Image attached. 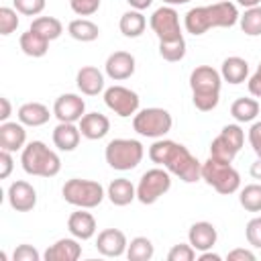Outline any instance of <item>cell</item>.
<instances>
[{"label":"cell","mask_w":261,"mask_h":261,"mask_svg":"<svg viewBox=\"0 0 261 261\" xmlns=\"http://www.w3.org/2000/svg\"><path fill=\"white\" fill-rule=\"evenodd\" d=\"M239 18L241 14H239L237 4L228 0H220L208 6L190 8L184 16V27L190 35L200 37L208 33L210 29H230L239 22Z\"/></svg>","instance_id":"cell-2"},{"label":"cell","mask_w":261,"mask_h":261,"mask_svg":"<svg viewBox=\"0 0 261 261\" xmlns=\"http://www.w3.org/2000/svg\"><path fill=\"white\" fill-rule=\"evenodd\" d=\"M245 145V130L239 122L222 126L220 135L210 143V157L222 163H232Z\"/></svg>","instance_id":"cell-10"},{"label":"cell","mask_w":261,"mask_h":261,"mask_svg":"<svg viewBox=\"0 0 261 261\" xmlns=\"http://www.w3.org/2000/svg\"><path fill=\"white\" fill-rule=\"evenodd\" d=\"M14 169V159L12 153L6 149H0V179H6Z\"/></svg>","instance_id":"cell-43"},{"label":"cell","mask_w":261,"mask_h":261,"mask_svg":"<svg viewBox=\"0 0 261 261\" xmlns=\"http://www.w3.org/2000/svg\"><path fill=\"white\" fill-rule=\"evenodd\" d=\"M202 179L222 196H230L241 188V173L232 167V163H222L212 157L202 163Z\"/></svg>","instance_id":"cell-7"},{"label":"cell","mask_w":261,"mask_h":261,"mask_svg":"<svg viewBox=\"0 0 261 261\" xmlns=\"http://www.w3.org/2000/svg\"><path fill=\"white\" fill-rule=\"evenodd\" d=\"M75 86L84 96H98L104 92V73L94 65H84L75 75Z\"/></svg>","instance_id":"cell-22"},{"label":"cell","mask_w":261,"mask_h":261,"mask_svg":"<svg viewBox=\"0 0 261 261\" xmlns=\"http://www.w3.org/2000/svg\"><path fill=\"white\" fill-rule=\"evenodd\" d=\"M20 163L29 175H37V177H55L61 171L59 155L53 149H49L43 141L27 143L20 153Z\"/></svg>","instance_id":"cell-4"},{"label":"cell","mask_w":261,"mask_h":261,"mask_svg":"<svg viewBox=\"0 0 261 261\" xmlns=\"http://www.w3.org/2000/svg\"><path fill=\"white\" fill-rule=\"evenodd\" d=\"M147 155L153 163L165 167L171 175L179 177L186 184H194L202 179V163L181 143H175L171 139H155Z\"/></svg>","instance_id":"cell-1"},{"label":"cell","mask_w":261,"mask_h":261,"mask_svg":"<svg viewBox=\"0 0 261 261\" xmlns=\"http://www.w3.org/2000/svg\"><path fill=\"white\" fill-rule=\"evenodd\" d=\"M230 114L237 122H253L259 114V102L255 98H237L230 104Z\"/></svg>","instance_id":"cell-31"},{"label":"cell","mask_w":261,"mask_h":261,"mask_svg":"<svg viewBox=\"0 0 261 261\" xmlns=\"http://www.w3.org/2000/svg\"><path fill=\"white\" fill-rule=\"evenodd\" d=\"M169 190H171V173L165 167H153L141 175L137 184V200L145 206H151Z\"/></svg>","instance_id":"cell-9"},{"label":"cell","mask_w":261,"mask_h":261,"mask_svg":"<svg viewBox=\"0 0 261 261\" xmlns=\"http://www.w3.org/2000/svg\"><path fill=\"white\" fill-rule=\"evenodd\" d=\"M173 126V118L165 108L159 106H151V108H143L133 116V128L141 135V137H149V139H163Z\"/></svg>","instance_id":"cell-8"},{"label":"cell","mask_w":261,"mask_h":261,"mask_svg":"<svg viewBox=\"0 0 261 261\" xmlns=\"http://www.w3.org/2000/svg\"><path fill=\"white\" fill-rule=\"evenodd\" d=\"M67 230L71 237L80 239V241H88L96 234V218L92 212H88V208H77L75 212L69 214L67 218Z\"/></svg>","instance_id":"cell-18"},{"label":"cell","mask_w":261,"mask_h":261,"mask_svg":"<svg viewBox=\"0 0 261 261\" xmlns=\"http://www.w3.org/2000/svg\"><path fill=\"white\" fill-rule=\"evenodd\" d=\"M29 29L35 31V33H39V35H43L47 41H55L63 33V24L55 16H37V18H33V22H31Z\"/></svg>","instance_id":"cell-30"},{"label":"cell","mask_w":261,"mask_h":261,"mask_svg":"<svg viewBox=\"0 0 261 261\" xmlns=\"http://www.w3.org/2000/svg\"><path fill=\"white\" fill-rule=\"evenodd\" d=\"M145 157V147L137 139H112L104 149L106 163L116 171L135 169Z\"/></svg>","instance_id":"cell-5"},{"label":"cell","mask_w":261,"mask_h":261,"mask_svg":"<svg viewBox=\"0 0 261 261\" xmlns=\"http://www.w3.org/2000/svg\"><path fill=\"white\" fill-rule=\"evenodd\" d=\"M106 196L114 206H128L133 200H137V186H133L126 177H116L108 184Z\"/></svg>","instance_id":"cell-25"},{"label":"cell","mask_w":261,"mask_h":261,"mask_svg":"<svg viewBox=\"0 0 261 261\" xmlns=\"http://www.w3.org/2000/svg\"><path fill=\"white\" fill-rule=\"evenodd\" d=\"M51 110L43 104V102H24L18 112H16V118L24 124V126H43L49 122L51 118Z\"/></svg>","instance_id":"cell-24"},{"label":"cell","mask_w":261,"mask_h":261,"mask_svg":"<svg viewBox=\"0 0 261 261\" xmlns=\"http://www.w3.org/2000/svg\"><path fill=\"white\" fill-rule=\"evenodd\" d=\"M41 259V253L33 247V245H18L12 253V261H39Z\"/></svg>","instance_id":"cell-41"},{"label":"cell","mask_w":261,"mask_h":261,"mask_svg":"<svg viewBox=\"0 0 261 261\" xmlns=\"http://www.w3.org/2000/svg\"><path fill=\"white\" fill-rule=\"evenodd\" d=\"M237 4H241L243 8H253V6H259L261 0H237Z\"/></svg>","instance_id":"cell-50"},{"label":"cell","mask_w":261,"mask_h":261,"mask_svg":"<svg viewBox=\"0 0 261 261\" xmlns=\"http://www.w3.org/2000/svg\"><path fill=\"white\" fill-rule=\"evenodd\" d=\"M86 114V102L77 94H61L53 104V116L59 122H80Z\"/></svg>","instance_id":"cell-13"},{"label":"cell","mask_w":261,"mask_h":261,"mask_svg":"<svg viewBox=\"0 0 261 261\" xmlns=\"http://www.w3.org/2000/svg\"><path fill=\"white\" fill-rule=\"evenodd\" d=\"M239 204L247 212H261V184H249L239 192Z\"/></svg>","instance_id":"cell-34"},{"label":"cell","mask_w":261,"mask_h":261,"mask_svg":"<svg viewBox=\"0 0 261 261\" xmlns=\"http://www.w3.org/2000/svg\"><path fill=\"white\" fill-rule=\"evenodd\" d=\"M249 173H251V177H253V179H261V159H257V161H253V163H251Z\"/></svg>","instance_id":"cell-49"},{"label":"cell","mask_w":261,"mask_h":261,"mask_svg":"<svg viewBox=\"0 0 261 261\" xmlns=\"http://www.w3.org/2000/svg\"><path fill=\"white\" fill-rule=\"evenodd\" d=\"M190 0H163V4L167 6H179V4H188Z\"/></svg>","instance_id":"cell-51"},{"label":"cell","mask_w":261,"mask_h":261,"mask_svg":"<svg viewBox=\"0 0 261 261\" xmlns=\"http://www.w3.org/2000/svg\"><path fill=\"white\" fill-rule=\"evenodd\" d=\"M104 104L120 118H128L135 116L139 112L141 106V98L135 90L126 88V86H110L104 90Z\"/></svg>","instance_id":"cell-11"},{"label":"cell","mask_w":261,"mask_h":261,"mask_svg":"<svg viewBox=\"0 0 261 261\" xmlns=\"http://www.w3.org/2000/svg\"><path fill=\"white\" fill-rule=\"evenodd\" d=\"M196 249L190 245V243H179V245H173L167 253V261H194L196 259Z\"/></svg>","instance_id":"cell-37"},{"label":"cell","mask_w":261,"mask_h":261,"mask_svg":"<svg viewBox=\"0 0 261 261\" xmlns=\"http://www.w3.org/2000/svg\"><path fill=\"white\" fill-rule=\"evenodd\" d=\"M239 24L247 37H259L261 35V4L253 8H245V12L239 18Z\"/></svg>","instance_id":"cell-33"},{"label":"cell","mask_w":261,"mask_h":261,"mask_svg":"<svg viewBox=\"0 0 261 261\" xmlns=\"http://www.w3.org/2000/svg\"><path fill=\"white\" fill-rule=\"evenodd\" d=\"M222 257L218 255V253H212V249H208V251H202L200 255H198V261H220Z\"/></svg>","instance_id":"cell-48"},{"label":"cell","mask_w":261,"mask_h":261,"mask_svg":"<svg viewBox=\"0 0 261 261\" xmlns=\"http://www.w3.org/2000/svg\"><path fill=\"white\" fill-rule=\"evenodd\" d=\"M137 69V61L128 51H114L108 55L106 63H104V71L110 80L114 82H122L128 80Z\"/></svg>","instance_id":"cell-16"},{"label":"cell","mask_w":261,"mask_h":261,"mask_svg":"<svg viewBox=\"0 0 261 261\" xmlns=\"http://www.w3.org/2000/svg\"><path fill=\"white\" fill-rule=\"evenodd\" d=\"M247 137H249V143H251V147H253L257 159H261V120H257V122L251 124Z\"/></svg>","instance_id":"cell-42"},{"label":"cell","mask_w":261,"mask_h":261,"mask_svg":"<svg viewBox=\"0 0 261 261\" xmlns=\"http://www.w3.org/2000/svg\"><path fill=\"white\" fill-rule=\"evenodd\" d=\"M18 10L16 8H10V6H2L0 8V35L8 37L10 33H14L18 29Z\"/></svg>","instance_id":"cell-36"},{"label":"cell","mask_w":261,"mask_h":261,"mask_svg":"<svg viewBox=\"0 0 261 261\" xmlns=\"http://www.w3.org/2000/svg\"><path fill=\"white\" fill-rule=\"evenodd\" d=\"M49 43H51V41H47L43 35L31 31V29L24 31V33L20 35V39H18L20 51H22L24 55H29V57H43V55H47Z\"/></svg>","instance_id":"cell-28"},{"label":"cell","mask_w":261,"mask_h":261,"mask_svg":"<svg viewBox=\"0 0 261 261\" xmlns=\"http://www.w3.org/2000/svg\"><path fill=\"white\" fill-rule=\"evenodd\" d=\"M80 257H82V245H80V239L75 237L57 239L43 253L45 261H77Z\"/></svg>","instance_id":"cell-17"},{"label":"cell","mask_w":261,"mask_h":261,"mask_svg":"<svg viewBox=\"0 0 261 261\" xmlns=\"http://www.w3.org/2000/svg\"><path fill=\"white\" fill-rule=\"evenodd\" d=\"M159 55L165 61H181L186 57V39H175V41H159Z\"/></svg>","instance_id":"cell-35"},{"label":"cell","mask_w":261,"mask_h":261,"mask_svg":"<svg viewBox=\"0 0 261 261\" xmlns=\"http://www.w3.org/2000/svg\"><path fill=\"white\" fill-rule=\"evenodd\" d=\"M155 255V247L147 237H135L126 247L128 261H149Z\"/></svg>","instance_id":"cell-32"},{"label":"cell","mask_w":261,"mask_h":261,"mask_svg":"<svg viewBox=\"0 0 261 261\" xmlns=\"http://www.w3.org/2000/svg\"><path fill=\"white\" fill-rule=\"evenodd\" d=\"M8 204L12 210L16 212H31L37 206V190L24 181V179H16L8 186Z\"/></svg>","instance_id":"cell-14"},{"label":"cell","mask_w":261,"mask_h":261,"mask_svg":"<svg viewBox=\"0 0 261 261\" xmlns=\"http://www.w3.org/2000/svg\"><path fill=\"white\" fill-rule=\"evenodd\" d=\"M218 241V232H216V226L208 220H200V222H194L188 230V243L198 251H208L216 245Z\"/></svg>","instance_id":"cell-19"},{"label":"cell","mask_w":261,"mask_h":261,"mask_svg":"<svg viewBox=\"0 0 261 261\" xmlns=\"http://www.w3.org/2000/svg\"><path fill=\"white\" fill-rule=\"evenodd\" d=\"M228 261H255V253L249 249H232L226 255Z\"/></svg>","instance_id":"cell-45"},{"label":"cell","mask_w":261,"mask_h":261,"mask_svg":"<svg viewBox=\"0 0 261 261\" xmlns=\"http://www.w3.org/2000/svg\"><path fill=\"white\" fill-rule=\"evenodd\" d=\"M216 2H220V0H216Z\"/></svg>","instance_id":"cell-52"},{"label":"cell","mask_w":261,"mask_h":261,"mask_svg":"<svg viewBox=\"0 0 261 261\" xmlns=\"http://www.w3.org/2000/svg\"><path fill=\"white\" fill-rule=\"evenodd\" d=\"M192 102L200 112H210L220 102L222 75L212 65H198L190 73Z\"/></svg>","instance_id":"cell-3"},{"label":"cell","mask_w":261,"mask_h":261,"mask_svg":"<svg viewBox=\"0 0 261 261\" xmlns=\"http://www.w3.org/2000/svg\"><path fill=\"white\" fill-rule=\"evenodd\" d=\"M0 106H2V110H0V122H6V120L10 118V114H12L10 100H8L6 96H2V98H0Z\"/></svg>","instance_id":"cell-46"},{"label":"cell","mask_w":261,"mask_h":261,"mask_svg":"<svg viewBox=\"0 0 261 261\" xmlns=\"http://www.w3.org/2000/svg\"><path fill=\"white\" fill-rule=\"evenodd\" d=\"M247 86H249V92H251V96H255V98H261V63L257 65L255 73L249 77Z\"/></svg>","instance_id":"cell-44"},{"label":"cell","mask_w":261,"mask_h":261,"mask_svg":"<svg viewBox=\"0 0 261 261\" xmlns=\"http://www.w3.org/2000/svg\"><path fill=\"white\" fill-rule=\"evenodd\" d=\"M126 234L120 228H104L102 232H98L96 239V249L100 255L104 257H122L126 255Z\"/></svg>","instance_id":"cell-15"},{"label":"cell","mask_w":261,"mask_h":261,"mask_svg":"<svg viewBox=\"0 0 261 261\" xmlns=\"http://www.w3.org/2000/svg\"><path fill=\"white\" fill-rule=\"evenodd\" d=\"M77 126L82 130V137H86L90 141H100V139H104L108 135L110 120L102 112H86L82 116V120L77 122Z\"/></svg>","instance_id":"cell-21"},{"label":"cell","mask_w":261,"mask_h":261,"mask_svg":"<svg viewBox=\"0 0 261 261\" xmlns=\"http://www.w3.org/2000/svg\"><path fill=\"white\" fill-rule=\"evenodd\" d=\"M145 27H147L145 14H143L141 10H135V8L126 10V12L120 16V22H118L120 33H122L124 37H128V39L141 37V35L145 33Z\"/></svg>","instance_id":"cell-27"},{"label":"cell","mask_w":261,"mask_h":261,"mask_svg":"<svg viewBox=\"0 0 261 261\" xmlns=\"http://www.w3.org/2000/svg\"><path fill=\"white\" fill-rule=\"evenodd\" d=\"M80 139H82V130H80V126L75 122H59L53 128V145L59 151L69 153V151L77 149Z\"/></svg>","instance_id":"cell-23"},{"label":"cell","mask_w":261,"mask_h":261,"mask_svg":"<svg viewBox=\"0 0 261 261\" xmlns=\"http://www.w3.org/2000/svg\"><path fill=\"white\" fill-rule=\"evenodd\" d=\"M12 4L24 16H39L45 10L47 0H12Z\"/></svg>","instance_id":"cell-38"},{"label":"cell","mask_w":261,"mask_h":261,"mask_svg":"<svg viewBox=\"0 0 261 261\" xmlns=\"http://www.w3.org/2000/svg\"><path fill=\"white\" fill-rule=\"evenodd\" d=\"M220 75H222V82H228L232 86L237 84H243L247 77H249V63L247 59L239 57V55H230L222 61V67H220Z\"/></svg>","instance_id":"cell-26"},{"label":"cell","mask_w":261,"mask_h":261,"mask_svg":"<svg viewBox=\"0 0 261 261\" xmlns=\"http://www.w3.org/2000/svg\"><path fill=\"white\" fill-rule=\"evenodd\" d=\"M126 2H128V6H130V8L141 10V12H143V10H147V8L153 4V0H126Z\"/></svg>","instance_id":"cell-47"},{"label":"cell","mask_w":261,"mask_h":261,"mask_svg":"<svg viewBox=\"0 0 261 261\" xmlns=\"http://www.w3.org/2000/svg\"><path fill=\"white\" fill-rule=\"evenodd\" d=\"M245 237H247V243L255 249H261V216H255L247 222L245 226Z\"/></svg>","instance_id":"cell-39"},{"label":"cell","mask_w":261,"mask_h":261,"mask_svg":"<svg viewBox=\"0 0 261 261\" xmlns=\"http://www.w3.org/2000/svg\"><path fill=\"white\" fill-rule=\"evenodd\" d=\"M71 10L77 16H92L100 8V0H69Z\"/></svg>","instance_id":"cell-40"},{"label":"cell","mask_w":261,"mask_h":261,"mask_svg":"<svg viewBox=\"0 0 261 261\" xmlns=\"http://www.w3.org/2000/svg\"><path fill=\"white\" fill-rule=\"evenodd\" d=\"M67 33H69L71 39H75L80 43H92V41L98 39L100 27L90 18H73L67 24Z\"/></svg>","instance_id":"cell-29"},{"label":"cell","mask_w":261,"mask_h":261,"mask_svg":"<svg viewBox=\"0 0 261 261\" xmlns=\"http://www.w3.org/2000/svg\"><path fill=\"white\" fill-rule=\"evenodd\" d=\"M149 27L157 35L159 41H175L184 37L181 27H179V14L173 6H167V4L153 10L149 18Z\"/></svg>","instance_id":"cell-12"},{"label":"cell","mask_w":261,"mask_h":261,"mask_svg":"<svg viewBox=\"0 0 261 261\" xmlns=\"http://www.w3.org/2000/svg\"><path fill=\"white\" fill-rule=\"evenodd\" d=\"M27 145V130L24 124L18 122H0V149H6L10 153L14 151H22Z\"/></svg>","instance_id":"cell-20"},{"label":"cell","mask_w":261,"mask_h":261,"mask_svg":"<svg viewBox=\"0 0 261 261\" xmlns=\"http://www.w3.org/2000/svg\"><path fill=\"white\" fill-rule=\"evenodd\" d=\"M61 196L67 204L75 206V208H96L102 204L106 192L102 188L100 181L94 179H82V177H71L63 184L61 188Z\"/></svg>","instance_id":"cell-6"}]
</instances>
